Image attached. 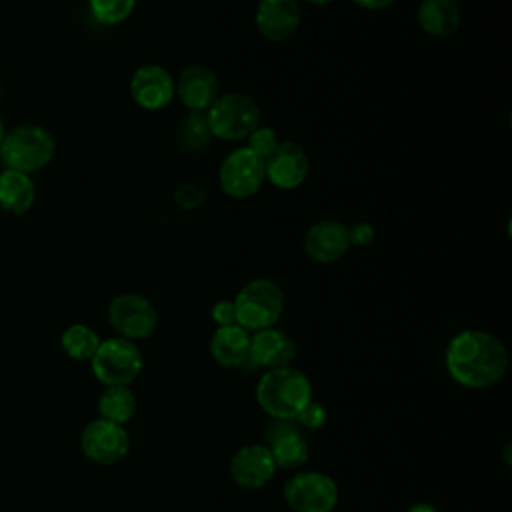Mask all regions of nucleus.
<instances>
[{"label": "nucleus", "mask_w": 512, "mask_h": 512, "mask_svg": "<svg viewBox=\"0 0 512 512\" xmlns=\"http://www.w3.org/2000/svg\"><path fill=\"white\" fill-rule=\"evenodd\" d=\"M446 370L464 388L482 390L498 384L508 370V350L484 330H462L448 342Z\"/></svg>", "instance_id": "f257e3e1"}, {"label": "nucleus", "mask_w": 512, "mask_h": 512, "mask_svg": "<svg viewBox=\"0 0 512 512\" xmlns=\"http://www.w3.org/2000/svg\"><path fill=\"white\" fill-rule=\"evenodd\" d=\"M310 400V378L292 366L266 370L256 384V402L274 420H294Z\"/></svg>", "instance_id": "f03ea898"}, {"label": "nucleus", "mask_w": 512, "mask_h": 512, "mask_svg": "<svg viewBox=\"0 0 512 512\" xmlns=\"http://www.w3.org/2000/svg\"><path fill=\"white\" fill-rule=\"evenodd\" d=\"M56 140L40 124H20L8 130L0 144V158L6 168L32 174L52 162Z\"/></svg>", "instance_id": "7ed1b4c3"}, {"label": "nucleus", "mask_w": 512, "mask_h": 512, "mask_svg": "<svg viewBox=\"0 0 512 512\" xmlns=\"http://www.w3.org/2000/svg\"><path fill=\"white\" fill-rule=\"evenodd\" d=\"M236 324L244 330H264L274 326L284 312V292L270 278H254L236 294Z\"/></svg>", "instance_id": "20e7f679"}, {"label": "nucleus", "mask_w": 512, "mask_h": 512, "mask_svg": "<svg viewBox=\"0 0 512 512\" xmlns=\"http://www.w3.org/2000/svg\"><path fill=\"white\" fill-rule=\"evenodd\" d=\"M206 120L212 138L236 142L260 126V108L254 98L240 92L220 94L206 110Z\"/></svg>", "instance_id": "39448f33"}, {"label": "nucleus", "mask_w": 512, "mask_h": 512, "mask_svg": "<svg viewBox=\"0 0 512 512\" xmlns=\"http://www.w3.org/2000/svg\"><path fill=\"white\" fill-rule=\"evenodd\" d=\"M92 374L106 386H128L132 384L142 368L144 358L136 342L114 336L100 340L94 356L90 358Z\"/></svg>", "instance_id": "423d86ee"}, {"label": "nucleus", "mask_w": 512, "mask_h": 512, "mask_svg": "<svg viewBox=\"0 0 512 512\" xmlns=\"http://www.w3.org/2000/svg\"><path fill=\"white\" fill-rule=\"evenodd\" d=\"M284 500L294 512H332L340 500V490L328 474L308 470L286 482Z\"/></svg>", "instance_id": "0eeeda50"}, {"label": "nucleus", "mask_w": 512, "mask_h": 512, "mask_svg": "<svg viewBox=\"0 0 512 512\" xmlns=\"http://www.w3.org/2000/svg\"><path fill=\"white\" fill-rule=\"evenodd\" d=\"M108 322L126 340H144L158 326V312L148 298L136 292H124L110 300Z\"/></svg>", "instance_id": "6e6552de"}, {"label": "nucleus", "mask_w": 512, "mask_h": 512, "mask_svg": "<svg viewBox=\"0 0 512 512\" xmlns=\"http://www.w3.org/2000/svg\"><path fill=\"white\" fill-rule=\"evenodd\" d=\"M264 180V160L246 146L232 150L218 170L220 188L236 200L254 196L262 188Z\"/></svg>", "instance_id": "1a4fd4ad"}, {"label": "nucleus", "mask_w": 512, "mask_h": 512, "mask_svg": "<svg viewBox=\"0 0 512 512\" xmlns=\"http://www.w3.org/2000/svg\"><path fill=\"white\" fill-rule=\"evenodd\" d=\"M80 448L94 464L112 466L130 452V436L122 424L96 418L82 430Z\"/></svg>", "instance_id": "9d476101"}, {"label": "nucleus", "mask_w": 512, "mask_h": 512, "mask_svg": "<svg viewBox=\"0 0 512 512\" xmlns=\"http://www.w3.org/2000/svg\"><path fill=\"white\" fill-rule=\"evenodd\" d=\"M310 158L298 142H278L264 158L266 180L280 190H294L308 178Z\"/></svg>", "instance_id": "9b49d317"}, {"label": "nucleus", "mask_w": 512, "mask_h": 512, "mask_svg": "<svg viewBox=\"0 0 512 512\" xmlns=\"http://www.w3.org/2000/svg\"><path fill=\"white\" fill-rule=\"evenodd\" d=\"M130 96L142 110L156 112L174 100L176 82L164 66L142 64L130 76Z\"/></svg>", "instance_id": "f8f14e48"}, {"label": "nucleus", "mask_w": 512, "mask_h": 512, "mask_svg": "<svg viewBox=\"0 0 512 512\" xmlns=\"http://www.w3.org/2000/svg\"><path fill=\"white\" fill-rule=\"evenodd\" d=\"M302 248L310 260L318 264H332L352 248L348 226L338 220L314 222L304 234Z\"/></svg>", "instance_id": "ddd939ff"}, {"label": "nucleus", "mask_w": 512, "mask_h": 512, "mask_svg": "<svg viewBox=\"0 0 512 512\" xmlns=\"http://www.w3.org/2000/svg\"><path fill=\"white\" fill-rule=\"evenodd\" d=\"M276 462L264 444H246L238 448L230 460V476L232 480L246 488V490H258L266 486L274 472Z\"/></svg>", "instance_id": "4468645a"}, {"label": "nucleus", "mask_w": 512, "mask_h": 512, "mask_svg": "<svg viewBox=\"0 0 512 512\" xmlns=\"http://www.w3.org/2000/svg\"><path fill=\"white\" fill-rule=\"evenodd\" d=\"M254 22L266 40L284 42L298 32L302 10L296 0H260Z\"/></svg>", "instance_id": "2eb2a0df"}, {"label": "nucleus", "mask_w": 512, "mask_h": 512, "mask_svg": "<svg viewBox=\"0 0 512 512\" xmlns=\"http://www.w3.org/2000/svg\"><path fill=\"white\" fill-rule=\"evenodd\" d=\"M176 96L190 112H206L220 96V82L212 68L190 64L176 80Z\"/></svg>", "instance_id": "dca6fc26"}, {"label": "nucleus", "mask_w": 512, "mask_h": 512, "mask_svg": "<svg viewBox=\"0 0 512 512\" xmlns=\"http://www.w3.org/2000/svg\"><path fill=\"white\" fill-rule=\"evenodd\" d=\"M294 358H296V342L288 332L276 326H270L250 336V360L254 366L266 368V370L284 368V366H290Z\"/></svg>", "instance_id": "f3484780"}, {"label": "nucleus", "mask_w": 512, "mask_h": 512, "mask_svg": "<svg viewBox=\"0 0 512 512\" xmlns=\"http://www.w3.org/2000/svg\"><path fill=\"white\" fill-rule=\"evenodd\" d=\"M280 424L274 426L268 434V450L276 462L278 468L296 470L304 466L310 458V446L308 440L300 434L296 426H292V420H278Z\"/></svg>", "instance_id": "a211bd4d"}, {"label": "nucleus", "mask_w": 512, "mask_h": 512, "mask_svg": "<svg viewBox=\"0 0 512 512\" xmlns=\"http://www.w3.org/2000/svg\"><path fill=\"white\" fill-rule=\"evenodd\" d=\"M210 354L222 368H244L252 364L248 330L238 324L218 326L210 338Z\"/></svg>", "instance_id": "6ab92c4d"}, {"label": "nucleus", "mask_w": 512, "mask_h": 512, "mask_svg": "<svg viewBox=\"0 0 512 512\" xmlns=\"http://www.w3.org/2000/svg\"><path fill=\"white\" fill-rule=\"evenodd\" d=\"M416 18L426 34L444 38L458 30L462 12L456 0H420Z\"/></svg>", "instance_id": "aec40b11"}, {"label": "nucleus", "mask_w": 512, "mask_h": 512, "mask_svg": "<svg viewBox=\"0 0 512 512\" xmlns=\"http://www.w3.org/2000/svg\"><path fill=\"white\" fill-rule=\"evenodd\" d=\"M36 200V188L30 174L4 168L0 172V208L8 214H24Z\"/></svg>", "instance_id": "412c9836"}, {"label": "nucleus", "mask_w": 512, "mask_h": 512, "mask_svg": "<svg viewBox=\"0 0 512 512\" xmlns=\"http://www.w3.org/2000/svg\"><path fill=\"white\" fill-rule=\"evenodd\" d=\"M100 418L126 424L136 412V396L128 386H106L98 398Z\"/></svg>", "instance_id": "4be33fe9"}, {"label": "nucleus", "mask_w": 512, "mask_h": 512, "mask_svg": "<svg viewBox=\"0 0 512 512\" xmlns=\"http://www.w3.org/2000/svg\"><path fill=\"white\" fill-rule=\"evenodd\" d=\"M62 350L74 360H90L100 346V336L88 324H72L60 336Z\"/></svg>", "instance_id": "5701e85b"}, {"label": "nucleus", "mask_w": 512, "mask_h": 512, "mask_svg": "<svg viewBox=\"0 0 512 512\" xmlns=\"http://www.w3.org/2000/svg\"><path fill=\"white\" fill-rule=\"evenodd\" d=\"M90 14L104 26L122 24L136 8V0H88Z\"/></svg>", "instance_id": "b1692460"}, {"label": "nucleus", "mask_w": 512, "mask_h": 512, "mask_svg": "<svg viewBox=\"0 0 512 512\" xmlns=\"http://www.w3.org/2000/svg\"><path fill=\"white\" fill-rule=\"evenodd\" d=\"M182 140L192 150H200L206 144H210L212 134L208 128L206 112H190L186 116V122L182 126Z\"/></svg>", "instance_id": "393cba45"}, {"label": "nucleus", "mask_w": 512, "mask_h": 512, "mask_svg": "<svg viewBox=\"0 0 512 512\" xmlns=\"http://www.w3.org/2000/svg\"><path fill=\"white\" fill-rule=\"evenodd\" d=\"M278 134L274 128L270 126H256L248 138H246V148H250L256 156H260L262 160L278 146Z\"/></svg>", "instance_id": "a878e982"}, {"label": "nucleus", "mask_w": 512, "mask_h": 512, "mask_svg": "<svg viewBox=\"0 0 512 512\" xmlns=\"http://www.w3.org/2000/svg\"><path fill=\"white\" fill-rule=\"evenodd\" d=\"M172 196H174L176 206H180L182 210H194L204 204L206 190H204V186H200L196 182H184L174 190Z\"/></svg>", "instance_id": "bb28decb"}, {"label": "nucleus", "mask_w": 512, "mask_h": 512, "mask_svg": "<svg viewBox=\"0 0 512 512\" xmlns=\"http://www.w3.org/2000/svg\"><path fill=\"white\" fill-rule=\"evenodd\" d=\"M294 420H298V424L304 426V428L318 430V428H322V426L326 424L328 412H326V408H324L320 402L310 400V402L300 410V414H298Z\"/></svg>", "instance_id": "cd10ccee"}, {"label": "nucleus", "mask_w": 512, "mask_h": 512, "mask_svg": "<svg viewBox=\"0 0 512 512\" xmlns=\"http://www.w3.org/2000/svg\"><path fill=\"white\" fill-rule=\"evenodd\" d=\"M348 238H350V246L356 248H366L374 242L376 232L374 226L368 222H356L354 226H348Z\"/></svg>", "instance_id": "c85d7f7f"}, {"label": "nucleus", "mask_w": 512, "mask_h": 512, "mask_svg": "<svg viewBox=\"0 0 512 512\" xmlns=\"http://www.w3.org/2000/svg\"><path fill=\"white\" fill-rule=\"evenodd\" d=\"M212 320L218 324V326H230V324H236V310H234V302L232 300H218L212 310Z\"/></svg>", "instance_id": "c756f323"}, {"label": "nucleus", "mask_w": 512, "mask_h": 512, "mask_svg": "<svg viewBox=\"0 0 512 512\" xmlns=\"http://www.w3.org/2000/svg\"><path fill=\"white\" fill-rule=\"evenodd\" d=\"M352 2L364 10H384L392 6L396 0H352Z\"/></svg>", "instance_id": "7c9ffc66"}, {"label": "nucleus", "mask_w": 512, "mask_h": 512, "mask_svg": "<svg viewBox=\"0 0 512 512\" xmlns=\"http://www.w3.org/2000/svg\"><path fill=\"white\" fill-rule=\"evenodd\" d=\"M408 512H440V510L428 502H416L408 508Z\"/></svg>", "instance_id": "2f4dec72"}, {"label": "nucleus", "mask_w": 512, "mask_h": 512, "mask_svg": "<svg viewBox=\"0 0 512 512\" xmlns=\"http://www.w3.org/2000/svg\"><path fill=\"white\" fill-rule=\"evenodd\" d=\"M306 2L316 4V6H324V4H330V2H334V0H306Z\"/></svg>", "instance_id": "473e14b6"}, {"label": "nucleus", "mask_w": 512, "mask_h": 512, "mask_svg": "<svg viewBox=\"0 0 512 512\" xmlns=\"http://www.w3.org/2000/svg\"><path fill=\"white\" fill-rule=\"evenodd\" d=\"M4 134H6V128H4V122H2V118H0V144H2V138H4Z\"/></svg>", "instance_id": "72a5a7b5"}]
</instances>
